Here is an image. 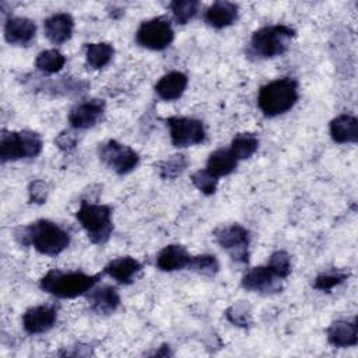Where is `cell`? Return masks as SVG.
Segmentation results:
<instances>
[{
	"label": "cell",
	"instance_id": "1",
	"mask_svg": "<svg viewBox=\"0 0 358 358\" xmlns=\"http://www.w3.org/2000/svg\"><path fill=\"white\" fill-rule=\"evenodd\" d=\"M14 236L22 246H34L45 256H57L70 245V234L49 220H38L14 231Z\"/></svg>",
	"mask_w": 358,
	"mask_h": 358
},
{
	"label": "cell",
	"instance_id": "2",
	"mask_svg": "<svg viewBox=\"0 0 358 358\" xmlns=\"http://www.w3.org/2000/svg\"><path fill=\"white\" fill-rule=\"evenodd\" d=\"M103 275L102 273L85 274L83 271H63L59 268L49 270L39 281L42 291L62 299L85 295Z\"/></svg>",
	"mask_w": 358,
	"mask_h": 358
},
{
	"label": "cell",
	"instance_id": "3",
	"mask_svg": "<svg viewBox=\"0 0 358 358\" xmlns=\"http://www.w3.org/2000/svg\"><path fill=\"white\" fill-rule=\"evenodd\" d=\"M298 83L291 77L277 78L259 90L257 105L264 116L274 117L288 112L298 101Z\"/></svg>",
	"mask_w": 358,
	"mask_h": 358
},
{
	"label": "cell",
	"instance_id": "4",
	"mask_svg": "<svg viewBox=\"0 0 358 358\" xmlns=\"http://www.w3.org/2000/svg\"><path fill=\"white\" fill-rule=\"evenodd\" d=\"M294 36L295 31L284 24L262 27L250 38V52L260 59L281 56L288 50Z\"/></svg>",
	"mask_w": 358,
	"mask_h": 358
},
{
	"label": "cell",
	"instance_id": "5",
	"mask_svg": "<svg viewBox=\"0 0 358 358\" xmlns=\"http://www.w3.org/2000/svg\"><path fill=\"white\" fill-rule=\"evenodd\" d=\"M81 227L87 231L88 239L95 245H103L112 235V208L106 204L81 201L76 214Z\"/></svg>",
	"mask_w": 358,
	"mask_h": 358
},
{
	"label": "cell",
	"instance_id": "6",
	"mask_svg": "<svg viewBox=\"0 0 358 358\" xmlns=\"http://www.w3.org/2000/svg\"><path fill=\"white\" fill-rule=\"evenodd\" d=\"M42 138L38 133L29 130L1 131L0 136V159L1 162L35 158L42 151Z\"/></svg>",
	"mask_w": 358,
	"mask_h": 358
},
{
	"label": "cell",
	"instance_id": "7",
	"mask_svg": "<svg viewBox=\"0 0 358 358\" xmlns=\"http://www.w3.org/2000/svg\"><path fill=\"white\" fill-rule=\"evenodd\" d=\"M175 38L171 21L166 17H155L143 21L136 32V42L150 50L166 49Z\"/></svg>",
	"mask_w": 358,
	"mask_h": 358
},
{
	"label": "cell",
	"instance_id": "8",
	"mask_svg": "<svg viewBox=\"0 0 358 358\" xmlns=\"http://www.w3.org/2000/svg\"><path fill=\"white\" fill-rule=\"evenodd\" d=\"M99 159L117 175L130 173L138 165V154L116 140H106L98 145Z\"/></svg>",
	"mask_w": 358,
	"mask_h": 358
},
{
	"label": "cell",
	"instance_id": "9",
	"mask_svg": "<svg viewBox=\"0 0 358 358\" xmlns=\"http://www.w3.org/2000/svg\"><path fill=\"white\" fill-rule=\"evenodd\" d=\"M214 236L217 243L229 253L232 260L238 263H248L250 232L245 227L239 224L224 225L214 231Z\"/></svg>",
	"mask_w": 358,
	"mask_h": 358
},
{
	"label": "cell",
	"instance_id": "10",
	"mask_svg": "<svg viewBox=\"0 0 358 358\" xmlns=\"http://www.w3.org/2000/svg\"><path fill=\"white\" fill-rule=\"evenodd\" d=\"M171 141L178 148L200 144L206 138V129L201 120L185 116H171L166 120Z\"/></svg>",
	"mask_w": 358,
	"mask_h": 358
},
{
	"label": "cell",
	"instance_id": "11",
	"mask_svg": "<svg viewBox=\"0 0 358 358\" xmlns=\"http://www.w3.org/2000/svg\"><path fill=\"white\" fill-rule=\"evenodd\" d=\"M282 278H280L270 267L259 266L250 268L242 278V287L250 292L274 294L281 291Z\"/></svg>",
	"mask_w": 358,
	"mask_h": 358
},
{
	"label": "cell",
	"instance_id": "12",
	"mask_svg": "<svg viewBox=\"0 0 358 358\" xmlns=\"http://www.w3.org/2000/svg\"><path fill=\"white\" fill-rule=\"evenodd\" d=\"M105 102L102 99H88L77 103L69 112V123L76 130L94 127L103 116Z\"/></svg>",
	"mask_w": 358,
	"mask_h": 358
},
{
	"label": "cell",
	"instance_id": "13",
	"mask_svg": "<svg viewBox=\"0 0 358 358\" xmlns=\"http://www.w3.org/2000/svg\"><path fill=\"white\" fill-rule=\"evenodd\" d=\"M57 320V308L55 305H38L25 310L22 315V327L29 334H42L49 331Z\"/></svg>",
	"mask_w": 358,
	"mask_h": 358
},
{
	"label": "cell",
	"instance_id": "14",
	"mask_svg": "<svg viewBox=\"0 0 358 358\" xmlns=\"http://www.w3.org/2000/svg\"><path fill=\"white\" fill-rule=\"evenodd\" d=\"M87 301L90 309L98 315H110L120 305V296L115 287L103 284L99 287H92L87 294Z\"/></svg>",
	"mask_w": 358,
	"mask_h": 358
},
{
	"label": "cell",
	"instance_id": "15",
	"mask_svg": "<svg viewBox=\"0 0 358 358\" xmlns=\"http://www.w3.org/2000/svg\"><path fill=\"white\" fill-rule=\"evenodd\" d=\"M74 29V20L69 13H56L48 17L43 22V32L48 41L53 45L67 42Z\"/></svg>",
	"mask_w": 358,
	"mask_h": 358
},
{
	"label": "cell",
	"instance_id": "16",
	"mask_svg": "<svg viewBox=\"0 0 358 358\" xmlns=\"http://www.w3.org/2000/svg\"><path fill=\"white\" fill-rule=\"evenodd\" d=\"M143 266L141 263L131 257V256H122L110 260L105 267H103V274H108L112 277L115 281L123 285L131 284L137 274L141 271Z\"/></svg>",
	"mask_w": 358,
	"mask_h": 358
},
{
	"label": "cell",
	"instance_id": "17",
	"mask_svg": "<svg viewBox=\"0 0 358 358\" xmlns=\"http://www.w3.org/2000/svg\"><path fill=\"white\" fill-rule=\"evenodd\" d=\"M36 34V25L25 17H11L4 24V38L11 45H28Z\"/></svg>",
	"mask_w": 358,
	"mask_h": 358
},
{
	"label": "cell",
	"instance_id": "18",
	"mask_svg": "<svg viewBox=\"0 0 358 358\" xmlns=\"http://www.w3.org/2000/svg\"><path fill=\"white\" fill-rule=\"evenodd\" d=\"M192 255L185 246L179 243H171L165 246L157 256V267L162 271H176L187 268L192 262Z\"/></svg>",
	"mask_w": 358,
	"mask_h": 358
},
{
	"label": "cell",
	"instance_id": "19",
	"mask_svg": "<svg viewBox=\"0 0 358 358\" xmlns=\"http://www.w3.org/2000/svg\"><path fill=\"white\" fill-rule=\"evenodd\" d=\"M238 4L232 1H215L206 10L204 21L215 29H222L238 20Z\"/></svg>",
	"mask_w": 358,
	"mask_h": 358
},
{
	"label": "cell",
	"instance_id": "20",
	"mask_svg": "<svg viewBox=\"0 0 358 358\" xmlns=\"http://www.w3.org/2000/svg\"><path fill=\"white\" fill-rule=\"evenodd\" d=\"M330 136L338 144H355L358 141V120L351 113H341L330 122Z\"/></svg>",
	"mask_w": 358,
	"mask_h": 358
},
{
	"label": "cell",
	"instance_id": "21",
	"mask_svg": "<svg viewBox=\"0 0 358 358\" xmlns=\"http://www.w3.org/2000/svg\"><path fill=\"white\" fill-rule=\"evenodd\" d=\"M327 340L338 348L354 347L358 341L357 320H336L327 327Z\"/></svg>",
	"mask_w": 358,
	"mask_h": 358
},
{
	"label": "cell",
	"instance_id": "22",
	"mask_svg": "<svg viewBox=\"0 0 358 358\" xmlns=\"http://www.w3.org/2000/svg\"><path fill=\"white\" fill-rule=\"evenodd\" d=\"M187 81L189 80L185 73L171 71L162 76L155 84V92L164 101H176L183 95Z\"/></svg>",
	"mask_w": 358,
	"mask_h": 358
},
{
	"label": "cell",
	"instance_id": "23",
	"mask_svg": "<svg viewBox=\"0 0 358 358\" xmlns=\"http://www.w3.org/2000/svg\"><path fill=\"white\" fill-rule=\"evenodd\" d=\"M236 165H238V159L232 155L229 148H218L210 154L206 168L220 179L221 176H227L232 173Z\"/></svg>",
	"mask_w": 358,
	"mask_h": 358
},
{
	"label": "cell",
	"instance_id": "24",
	"mask_svg": "<svg viewBox=\"0 0 358 358\" xmlns=\"http://www.w3.org/2000/svg\"><path fill=\"white\" fill-rule=\"evenodd\" d=\"M113 55H115V49L110 43L96 42V43L85 45L87 64L94 70L105 67L112 60Z\"/></svg>",
	"mask_w": 358,
	"mask_h": 358
},
{
	"label": "cell",
	"instance_id": "25",
	"mask_svg": "<svg viewBox=\"0 0 358 358\" xmlns=\"http://www.w3.org/2000/svg\"><path fill=\"white\" fill-rule=\"evenodd\" d=\"M259 148V138L253 133H239L234 137L229 151L232 155L241 161L250 158Z\"/></svg>",
	"mask_w": 358,
	"mask_h": 358
},
{
	"label": "cell",
	"instance_id": "26",
	"mask_svg": "<svg viewBox=\"0 0 358 358\" xmlns=\"http://www.w3.org/2000/svg\"><path fill=\"white\" fill-rule=\"evenodd\" d=\"M64 64H66V56L57 49L42 50L35 60L36 69L48 74H55L60 71L64 67Z\"/></svg>",
	"mask_w": 358,
	"mask_h": 358
},
{
	"label": "cell",
	"instance_id": "27",
	"mask_svg": "<svg viewBox=\"0 0 358 358\" xmlns=\"http://www.w3.org/2000/svg\"><path fill=\"white\" fill-rule=\"evenodd\" d=\"M157 168L162 179H176L187 168V158L185 154H175L159 161Z\"/></svg>",
	"mask_w": 358,
	"mask_h": 358
},
{
	"label": "cell",
	"instance_id": "28",
	"mask_svg": "<svg viewBox=\"0 0 358 358\" xmlns=\"http://www.w3.org/2000/svg\"><path fill=\"white\" fill-rule=\"evenodd\" d=\"M199 7H200V3L196 0H175L169 3L172 15L175 21L180 25H185L190 20H193L199 13Z\"/></svg>",
	"mask_w": 358,
	"mask_h": 358
},
{
	"label": "cell",
	"instance_id": "29",
	"mask_svg": "<svg viewBox=\"0 0 358 358\" xmlns=\"http://www.w3.org/2000/svg\"><path fill=\"white\" fill-rule=\"evenodd\" d=\"M348 275H350V273L343 271V270H336V268L324 271V273H320L315 278L313 288L319 289V291H323V292H329L334 287H337L341 282H344L348 278Z\"/></svg>",
	"mask_w": 358,
	"mask_h": 358
},
{
	"label": "cell",
	"instance_id": "30",
	"mask_svg": "<svg viewBox=\"0 0 358 358\" xmlns=\"http://www.w3.org/2000/svg\"><path fill=\"white\" fill-rule=\"evenodd\" d=\"M187 270H192L194 273L213 277L218 273L220 270V263L215 256L213 255H200V256H193L192 262L187 267Z\"/></svg>",
	"mask_w": 358,
	"mask_h": 358
},
{
	"label": "cell",
	"instance_id": "31",
	"mask_svg": "<svg viewBox=\"0 0 358 358\" xmlns=\"http://www.w3.org/2000/svg\"><path fill=\"white\" fill-rule=\"evenodd\" d=\"M192 183L204 194L210 196L214 194L217 190V185H218V178L214 176L207 168L204 169H199L196 171L192 176H190Z\"/></svg>",
	"mask_w": 358,
	"mask_h": 358
},
{
	"label": "cell",
	"instance_id": "32",
	"mask_svg": "<svg viewBox=\"0 0 358 358\" xmlns=\"http://www.w3.org/2000/svg\"><path fill=\"white\" fill-rule=\"evenodd\" d=\"M267 264L282 280L287 278L291 273V257L285 250H277L271 253Z\"/></svg>",
	"mask_w": 358,
	"mask_h": 358
},
{
	"label": "cell",
	"instance_id": "33",
	"mask_svg": "<svg viewBox=\"0 0 358 358\" xmlns=\"http://www.w3.org/2000/svg\"><path fill=\"white\" fill-rule=\"evenodd\" d=\"M225 316L232 324L239 326V327H248L252 323L249 308L241 302L229 306L225 312Z\"/></svg>",
	"mask_w": 358,
	"mask_h": 358
},
{
	"label": "cell",
	"instance_id": "34",
	"mask_svg": "<svg viewBox=\"0 0 358 358\" xmlns=\"http://www.w3.org/2000/svg\"><path fill=\"white\" fill-rule=\"evenodd\" d=\"M48 193H49L48 185L45 180H41V179L31 182V185L28 187V194H29L31 203H36V204L45 203L48 199Z\"/></svg>",
	"mask_w": 358,
	"mask_h": 358
},
{
	"label": "cell",
	"instance_id": "35",
	"mask_svg": "<svg viewBox=\"0 0 358 358\" xmlns=\"http://www.w3.org/2000/svg\"><path fill=\"white\" fill-rule=\"evenodd\" d=\"M77 141H78V137L76 133H73L71 130H64L62 131L56 138H55V143L56 145L64 151V152H69L71 150L76 148L77 145Z\"/></svg>",
	"mask_w": 358,
	"mask_h": 358
}]
</instances>
